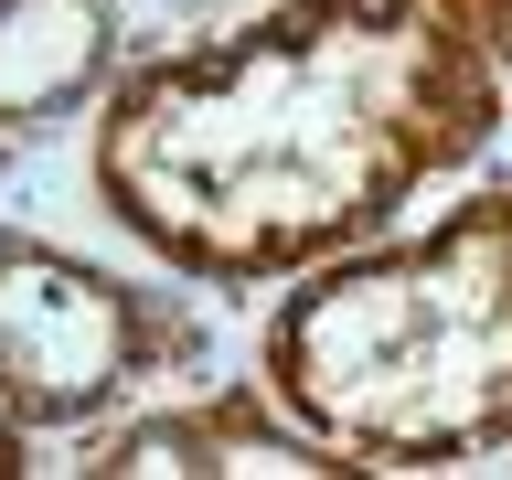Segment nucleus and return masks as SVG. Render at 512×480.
<instances>
[{"instance_id": "f257e3e1", "label": "nucleus", "mask_w": 512, "mask_h": 480, "mask_svg": "<svg viewBox=\"0 0 512 480\" xmlns=\"http://www.w3.org/2000/svg\"><path fill=\"white\" fill-rule=\"evenodd\" d=\"M512 75L438 0H278L150 54L96 118V203L203 288L363 246L502 139Z\"/></svg>"}, {"instance_id": "f03ea898", "label": "nucleus", "mask_w": 512, "mask_h": 480, "mask_svg": "<svg viewBox=\"0 0 512 480\" xmlns=\"http://www.w3.org/2000/svg\"><path fill=\"white\" fill-rule=\"evenodd\" d=\"M267 395L352 470H448L512 448V192H470L427 235L320 256L267 310Z\"/></svg>"}, {"instance_id": "7ed1b4c3", "label": "nucleus", "mask_w": 512, "mask_h": 480, "mask_svg": "<svg viewBox=\"0 0 512 480\" xmlns=\"http://www.w3.org/2000/svg\"><path fill=\"white\" fill-rule=\"evenodd\" d=\"M192 352H203V320L171 288L86 267L43 235H0V406L22 427H86Z\"/></svg>"}, {"instance_id": "20e7f679", "label": "nucleus", "mask_w": 512, "mask_h": 480, "mask_svg": "<svg viewBox=\"0 0 512 480\" xmlns=\"http://www.w3.org/2000/svg\"><path fill=\"white\" fill-rule=\"evenodd\" d=\"M75 470L96 480H331L352 459L320 427H299L267 384H214L192 406H150L107 438H86Z\"/></svg>"}, {"instance_id": "39448f33", "label": "nucleus", "mask_w": 512, "mask_h": 480, "mask_svg": "<svg viewBox=\"0 0 512 480\" xmlns=\"http://www.w3.org/2000/svg\"><path fill=\"white\" fill-rule=\"evenodd\" d=\"M107 54H118L107 0H0V128H43L96 96Z\"/></svg>"}, {"instance_id": "423d86ee", "label": "nucleus", "mask_w": 512, "mask_h": 480, "mask_svg": "<svg viewBox=\"0 0 512 480\" xmlns=\"http://www.w3.org/2000/svg\"><path fill=\"white\" fill-rule=\"evenodd\" d=\"M438 11H459V32H470L480 54L512 75V0H438Z\"/></svg>"}, {"instance_id": "0eeeda50", "label": "nucleus", "mask_w": 512, "mask_h": 480, "mask_svg": "<svg viewBox=\"0 0 512 480\" xmlns=\"http://www.w3.org/2000/svg\"><path fill=\"white\" fill-rule=\"evenodd\" d=\"M11 470H32V459H22V416L0 406V480H11Z\"/></svg>"}]
</instances>
